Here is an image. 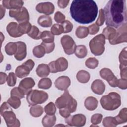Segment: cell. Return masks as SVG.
<instances>
[{
  "mask_svg": "<svg viewBox=\"0 0 127 127\" xmlns=\"http://www.w3.org/2000/svg\"><path fill=\"white\" fill-rule=\"evenodd\" d=\"M30 69L25 65L22 64L18 66L15 69V74L19 78H23L27 76L30 73Z\"/></svg>",
  "mask_w": 127,
  "mask_h": 127,
  "instance_id": "484cf974",
  "label": "cell"
},
{
  "mask_svg": "<svg viewBox=\"0 0 127 127\" xmlns=\"http://www.w3.org/2000/svg\"><path fill=\"white\" fill-rule=\"evenodd\" d=\"M7 103L11 107L15 109L18 108L21 105V101L20 98L14 96H11L8 99Z\"/></svg>",
  "mask_w": 127,
  "mask_h": 127,
  "instance_id": "60d3db41",
  "label": "cell"
},
{
  "mask_svg": "<svg viewBox=\"0 0 127 127\" xmlns=\"http://www.w3.org/2000/svg\"><path fill=\"white\" fill-rule=\"evenodd\" d=\"M54 19L56 22L62 24L65 21V16L60 11H57L54 15Z\"/></svg>",
  "mask_w": 127,
  "mask_h": 127,
  "instance_id": "c3c4849f",
  "label": "cell"
},
{
  "mask_svg": "<svg viewBox=\"0 0 127 127\" xmlns=\"http://www.w3.org/2000/svg\"><path fill=\"white\" fill-rule=\"evenodd\" d=\"M103 10L107 25L118 28L127 23V13L126 0H109Z\"/></svg>",
  "mask_w": 127,
  "mask_h": 127,
  "instance_id": "7a4b0ae2",
  "label": "cell"
},
{
  "mask_svg": "<svg viewBox=\"0 0 127 127\" xmlns=\"http://www.w3.org/2000/svg\"><path fill=\"white\" fill-rule=\"evenodd\" d=\"M18 24L15 22H10L6 26V30L10 36L13 38L21 37L22 34L18 30Z\"/></svg>",
  "mask_w": 127,
  "mask_h": 127,
  "instance_id": "44dd1931",
  "label": "cell"
},
{
  "mask_svg": "<svg viewBox=\"0 0 127 127\" xmlns=\"http://www.w3.org/2000/svg\"><path fill=\"white\" fill-rule=\"evenodd\" d=\"M70 80L68 76H61L55 81V85L59 90H66L70 85Z\"/></svg>",
  "mask_w": 127,
  "mask_h": 127,
  "instance_id": "e0dca14e",
  "label": "cell"
},
{
  "mask_svg": "<svg viewBox=\"0 0 127 127\" xmlns=\"http://www.w3.org/2000/svg\"><path fill=\"white\" fill-rule=\"evenodd\" d=\"M115 119L117 125L126 123L127 122V109L124 108L121 109Z\"/></svg>",
  "mask_w": 127,
  "mask_h": 127,
  "instance_id": "d4e9b609",
  "label": "cell"
},
{
  "mask_svg": "<svg viewBox=\"0 0 127 127\" xmlns=\"http://www.w3.org/2000/svg\"><path fill=\"white\" fill-rule=\"evenodd\" d=\"M51 33L55 35H59L64 32V29L62 24H54L51 28Z\"/></svg>",
  "mask_w": 127,
  "mask_h": 127,
  "instance_id": "b9f144b4",
  "label": "cell"
},
{
  "mask_svg": "<svg viewBox=\"0 0 127 127\" xmlns=\"http://www.w3.org/2000/svg\"><path fill=\"white\" fill-rule=\"evenodd\" d=\"M35 84L34 79L31 77H27L22 79L19 83L18 88L24 94H27Z\"/></svg>",
  "mask_w": 127,
  "mask_h": 127,
  "instance_id": "9a60e30c",
  "label": "cell"
},
{
  "mask_svg": "<svg viewBox=\"0 0 127 127\" xmlns=\"http://www.w3.org/2000/svg\"><path fill=\"white\" fill-rule=\"evenodd\" d=\"M44 110L47 115H54L56 112L55 105L53 102H50L47 105H46L44 108Z\"/></svg>",
  "mask_w": 127,
  "mask_h": 127,
  "instance_id": "7bdbcfd3",
  "label": "cell"
},
{
  "mask_svg": "<svg viewBox=\"0 0 127 127\" xmlns=\"http://www.w3.org/2000/svg\"><path fill=\"white\" fill-rule=\"evenodd\" d=\"M89 34V30L88 27L83 26H78L76 31L75 34L77 38L83 39L86 37Z\"/></svg>",
  "mask_w": 127,
  "mask_h": 127,
  "instance_id": "d6a6232c",
  "label": "cell"
},
{
  "mask_svg": "<svg viewBox=\"0 0 127 127\" xmlns=\"http://www.w3.org/2000/svg\"><path fill=\"white\" fill-rule=\"evenodd\" d=\"M55 104L58 108H67L70 113L74 112L77 108L76 101L73 98L67 90H65L60 97L57 99Z\"/></svg>",
  "mask_w": 127,
  "mask_h": 127,
  "instance_id": "5b68a950",
  "label": "cell"
},
{
  "mask_svg": "<svg viewBox=\"0 0 127 127\" xmlns=\"http://www.w3.org/2000/svg\"><path fill=\"white\" fill-rule=\"evenodd\" d=\"M64 27V33H69L71 31L73 28V25L68 20H65L63 23L61 24Z\"/></svg>",
  "mask_w": 127,
  "mask_h": 127,
  "instance_id": "7dc6e473",
  "label": "cell"
},
{
  "mask_svg": "<svg viewBox=\"0 0 127 127\" xmlns=\"http://www.w3.org/2000/svg\"><path fill=\"white\" fill-rule=\"evenodd\" d=\"M74 53L77 57L82 59L86 56L87 54V50L84 45H78L76 47Z\"/></svg>",
  "mask_w": 127,
  "mask_h": 127,
  "instance_id": "836d02e7",
  "label": "cell"
},
{
  "mask_svg": "<svg viewBox=\"0 0 127 127\" xmlns=\"http://www.w3.org/2000/svg\"><path fill=\"white\" fill-rule=\"evenodd\" d=\"M103 125L105 127H115L118 125L115 117H106L103 119Z\"/></svg>",
  "mask_w": 127,
  "mask_h": 127,
  "instance_id": "f35d334b",
  "label": "cell"
},
{
  "mask_svg": "<svg viewBox=\"0 0 127 127\" xmlns=\"http://www.w3.org/2000/svg\"><path fill=\"white\" fill-rule=\"evenodd\" d=\"M0 14H1V17H0V19H2V17L4 16L5 14V9L4 8V7H2V5H0Z\"/></svg>",
  "mask_w": 127,
  "mask_h": 127,
  "instance_id": "680465c9",
  "label": "cell"
},
{
  "mask_svg": "<svg viewBox=\"0 0 127 127\" xmlns=\"http://www.w3.org/2000/svg\"><path fill=\"white\" fill-rule=\"evenodd\" d=\"M26 95V100L30 106L43 104L49 97L46 92L36 89L31 90Z\"/></svg>",
  "mask_w": 127,
  "mask_h": 127,
  "instance_id": "8992f818",
  "label": "cell"
},
{
  "mask_svg": "<svg viewBox=\"0 0 127 127\" xmlns=\"http://www.w3.org/2000/svg\"><path fill=\"white\" fill-rule=\"evenodd\" d=\"M23 1L22 0H3L2 5L4 7L7 9H18L22 7Z\"/></svg>",
  "mask_w": 127,
  "mask_h": 127,
  "instance_id": "ffe728a7",
  "label": "cell"
},
{
  "mask_svg": "<svg viewBox=\"0 0 127 127\" xmlns=\"http://www.w3.org/2000/svg\"><path fill=\"white\" fill-rule=\"evenodd\" d=\"M36 9L39 13H44L48 15L53 13L55 7L54 4L50 2H41L37 5Z\"/></svg>",
  "mask_w": 127,
  "mask_h": 127,
  "instance_id": "2e32d148",
  "label": "cell"
},
{
  "mask_svg": "<svg viewBox=\"0 0 127 127\" xmlns=\"http://www.w3.org/2000/svg\"><path fill=\"white\" fill-rule=\"evenodd\" d=\"M0 115L4 118L8 127H18L20 121L17 119L15 113L7 102H3L0 107Z\"/></svg>",
  "mask_w": 127,
  "mask_h": 127,
  "instance_id": "277c9868",
  "label": "cell"
},
{
  "mask_svg": "<svg viewBox=\"0 0 127 127\" xmlns=\"http://www.w3.org/2000/svg\"><path fill=\"white\" fill-rule=\"evenodd\" d=\"M103 118V115L101 114H95L93 115L91 118V122L93 125H96L101 123Z\"/></svg>",
  "mask_w": 127,
  "mask_h": 127,
  "instance_id": "bcb514c9",
  "label": "cell"
},
{
  "mask_svg": "<svg viewBox=\"0 0 127 127\" xmlns=\"http://www.w3.org/2000/svg\"><path fill=\"white\" fill-rule=\"evenodd\" d=\"M7 76L5 73L0 72V84H4L5 82V81L7 80Z\"/></svg>",
  "mask_w": 127,
  "mask_h": 127,
  "instance_id": "6f0895ef",
  "label": "cell"
},
{
  "mask_svg": "<svg viewBox=\"0 0 127 127\" xmlns=\"http://www.w3.org/2000/svg\"><path fill=\"white\" fill-rule=\"evenodd\" d=\"M52 19L50 16L41 15L38 19V24L43 27H49L52 24Z\"/></svg>",
  "mask_w": 127,
  "mask_h": 127,
  "instance_id": "4316f807",
  "label": "cell"
},
{
  "mask_svg": "<svg viewBox=\"0 0 127 127\" xmlns=\"http://www.w3.org/2000/svg\"><path fill=\"white\" fill-rule=\"evenodd\" d=\"M32 26L29 21L20 23L18 25V30L22 35L28 34L31 29Z\"/></svg>",
  "mask_w": 127,
  "mask_h": 127,
  "instance_id": "4dcf8cb0",
  "label": "cell"
},
{
  "mask_svg": "<svg viewBox=\"0 0 127 127\" xmlns=\"http://www.w3.org/2000/svg\"><path fill=\"white\" fill-rule=\"evenodd\" d=\"M98 104L97 99L93 97H88L84 101V106L86 109L89 111H93L95 110Z\"/></svg>",
  "mask_w": 127,
  "mask_h": 127,
  "instance_id": "7402d4cb",
  "label": "cell"
},
{
  "mask_svg": "<svg viewBox=\"0 0 127 127\" xmlns=\"http://www.w3.org/2000/svg\"><path fill=\"white\" fill-rule=\"evenodd\" d=\"M50 71L52 73L64 71L68 67V61L64 57H60L56 61L51 62L48 64Z\"/></svg>",
  "mask_w": 127,
  "mask_h": 127,
  "instance_id": "ba28073f",
  "label": "cell"
},
{
  "mask_svg": "<svg viewBox=\"0 0 127 127\" xmlns=\"http://www.w3.org/2000/svg\"><path fill=\"white\" fill-rule=\"evenodd\" d=\"M52 81L49 78H43L38 82V87L43 89H49L52 86Z\"/></svg>",
  "mask_w": 127,
  "mask_h": 127,
  "instance_id": "74e56055",
  "label": "cell"
},
{
  "mask_svg": "<svg viewBox=\"0 0 127 127\" xmlns=\"http://www.w3.org/2000/svg\"><path fill=\"white\" fill-rule=\"evenodd\" d=\"M119 88L122 89H126L127 88V79H118V86Z\"/></svg>",
  "mask_w": 127,
  "mask_h": 127,
  "instance_id": "f5cc1de1",
  "label": "cell"
},
{
  "mask_svg": "<svg viewBox=\"0 0 127 127\" xmlns=\"http://www.w3.org/2000/svg\"><path fill=\"white\" fill-rule=\"evenodd\" d=\"M70 112L67 108L59 109V114L61 116L64 118H67L70 115Z\"/></svg>",
  "mask_w": 127,
  "mask_h": 127,
  "instance_id": "db71d44e",
  "label": "cell"
},
{
  "mask_svg": "<svg viewBox=\"0 0 127 127\" xmlns=\"http://www.w3.org/2000/svg\"><path fill=\"white\" fill-rule=\"evenodd\" d=\"M104 21H105V17H104V10L103 9H100L99 10V16L96 22V24L99 26H102L104 24Z\"/></svg>",
  "mask_w": 127,
  "mask_h": 127,
  "instance_id": "816d5d0a",
  "label": "cell"
},
{
  "mask_svg": "<svg viewBox=\"0 0 127 127\" xmlns=\"http://www.w3.org/2000/svg\"><path fill=\"white\" fill-rule=\"evenodd\" d=\"M56 122V117L54 115H46L42 120V123L45 127H53Z\"/></svg>",
  "mask_w": 127,
  "mask_h": 127,
  "instance_id": "cb8c5ba5",
  "label": "cell"
},
{
  "mask_svg": "<svg viewBox=\"0 0 127 127\" xmlns=\"http://www.w3.org/2000/svg\"><path fill=\"white\" fill-rule=\"evenodd\" d=\"M91 89L94 93L98 95H102L105 91V85L102 80L100 79H96L92 82L91 86Z\"/></svg>",
  "mask_w": 127,
  "mask_h": 127,
  "instance_id": "d6986e66",
  "label": "cell"
},
{
  "mask_svg": "<svg viewBox=\"0 0 127 127\" xmlns=\"http://www.w3.org/2000/svg\"><path fill=\"white\" fill-rule=\"evenodd\" d=\"M101 105L103 109L108 111H113L118 109L121 104L120 95L114 92L102 97L100 100Z\"/></svg>",
  "mask_w": 127,
  "mask_h": 127,
  "instance_id": "3957f363",
  "label": "cell"
},
{
  "mask_svg": "<svg viewBox=\"0 0 127 127\" xmlns=\"http://www.w3.org/2000/svg\"><path fill=\"white\" fill-rule=\"evenodd\" d=\"M85 64L88 68L90 69H95L98 66L99 61L95 58L91 57L86 60Z\"/></svg>",
  "mask_w": 127,
  "mask_h": 127,
  "instance_id": "ab89813d",
  "label": "cell"
},
{
  "mask_svg": "<svg viewBox=\"0 0 127 127\" xmlns=\"http://www.w3.org/2000/svg\"><path fill=\"white\" fill-rule=\"evenodd\" d=\"M16 44L17 50L14 55V58L17 61H22L26 56V45L25 43L21 41L17 42Z\"/></svg>",
  "mask_w": 127,
  "mask_h": 127,
  "instance_id": "ac0fdd59",
  "label": "cell"
},
{
  "mask_svg": "<svg viewBox=\"0 0 127 127\" xmlns=\"http://www.w3.org/2000/svg\"><path fill=\"white\" fill-rule=\"evenodd\" d=\"M69 2V0H59L58 1V5L61 8H65Z\"/></svg>",
  "mask_w": 127,
  "mask_h": 127,
  "instance_id": "9f6ffc18",
  "label": "cell"
},
{
  "mask_svg": "<svg viewBox=\"0 0 127 127\" xmlns=\"http://www.w3.org/2000/svg\"><path fill=\"white\" fill-rule=\"evenodd\" d=\"M11 96H14L18 97L20 99L23 98L24 97V94L20 91L18 87H16L13 88L10 92Z\"/></svg>",
  "mask_w": 127,
  "mask_h": 127,
  "instance_id": "f6af8a7d",
  "label": "cell"
},
{
  "mask_svg": "<svg viewBox=\"0 0 127 127\" xmlns=\"http://www.w3.org/2000/svg\"><path fill=\"white\" fill-rule=\"evenodd\" d=\"M41 39L42 42L45 43H53L54 41V36L51 32L47 30L43 31L41 33Z\"/></svg>",
  "mask_w": 127,
  "mask_h": 127,
  "instance_id": "f546056e",
  "label": "cell"
},
{
  "mask_svg": "<svg viewBox=\"0 0 127 127\" xmlns=\"http://www.w3.org/2000/svg\"><path fill=\"white\" fill-rule=\"evenodd\" d=\"M120 63V75L122 79H127V47H125L121 52L119 56Z\"/></svg>",
  "mask_w": 127,
  "mask_h": 127,
  "instance_id": "7c38bea8",
  "label": "cell"
},
{
  "mask_svg": "<svg viewBox=\"0 0 127 127\" xmlns=\"http://www.w3.org/2000/svg\"><path fill=\"white\" fill-rule=\"evenodd\" d=\"M98 8L93 0H74L70 7L72 18L80 24H88L94 21L98 14Z\"/></svg>",
  "mask_w": 127,
  "mask_h": 127,
  "instance_id": "6da1fadb",
  "label": "cell"
},
{
  "mask_svg": "<svg viewBox=\"0 0 127 127\" xmlns=\"http://www.w3.org/2000/svg\"><path fill=\"white\" fill-rule=\"evenodd\" d=\"M16 82V75L13 72H10L7 78V84L9 86H14Z\"/></svg>",
  "mask_w": 127,
  "mask_h": 127,
  "instance_id": "ee69618b",
  "label": "cell"
},
{
  "mask_svg": "<svg viewBox=\"0 0 127 127\" xmlns=\"http://www.w3.org/2000/svg\"><path fill=\"white\" fill-rule=\"evenodd\" d=\"M41 45L44 47L46 51V53L47 54H49L53 52L55 48V43L54 42L50 43H45L42 42Z\"/></svg>",
  "mask_w": 127,
  "mask_h": 127,
  "instance_id": "681fc988",
  "label": "cell"
},
{
  "mask_svg": "<svg viewBox=\"0 0 127 127\" xmlns=\"http://www.w3.org/2000/svg\"><path fill=\"white\" fill-rule=\"evenodd\" d=\"M41 33L42 32L40 31L39 28L37 26L33 25L32 26L30 31L27 34L28 36H29L30 37L32 38L33 39L39 40L41 39Z\"/></svg>",
  "mask_w": 127,
  "mask_h": 127,
  "instance_id": "d590c367",
  "label": "cell"
},
{
  "mask_svg": "<svg viewBox=\"0 0 127 127\" xmlns=\"http://www.w3.org/2000/svg\"><path fill=\"white\" fill-rule=\"evenodd\" d=\"M89 30V34L90 35H95L97 34L99 31L100 28L96 23L92 24L88 27Z\"/></svg>",
  "mask_w": 127,
  "mask_h": 127,
  "instance_id": "f907efd6",
  "label": "cell"
},
{
  "mask_svg": "<svg viewBox=\"0 0 127 127\" xmlns=\"http://www.w3.org/2000/svg\"><path fill=\"white\" fill-rule=\"evenodd\" d=\"M65 122L70 126L82 127L86 123V117L81 114H77L72 116L70 115L66 118Z\"/></svg>",
  "mask_w": 127,
  "mask_h": 127,
  "instance_id": "5bb4252c",
  "label": "cell"
},
{
  "mask_svg": "<svg viewBox=\"0 0 127 127\" xmlns=\"http://www.w3.org/2000/svg\"><path fill=\"white\" fill-rule=\"evenodd\" d=\"M17 50V45L16 42H9L5 46V51L6 53L9 56L15 55Z\"/></svg>",
  "mask_w": 127,
  "mask_h": 127,
  "instance_id": "e575fe53",
  "label": "cell"
},
{
  "mask_svg": "<svg viewBox=\"0 0 127 127\" xmlns=\"http://www.w3.org/2000/svg\"><path fill=\"white\" fill-rule=\"evenodd\" d=\"M105 38L100 34L94 37L89 42V47L91 53L95 56H100L104 52Z\"/></svg>",
  "mask_w": 127,
  "mask_h": 127,
  "instance_id": "52a82bcc",
  "label": "cell"
},
{
  "mask_svg": "<svg viewBox=\"0 0 127 127\" xmlns=\"http://www.w3.org/2000/svg\"><path fill=\"white\" fill-rule=\"evenodd\" d=\"M33 53L34 56H35L36 57L38 58H41L45 55L46 53V51L44 47L42 45H40L35 46L33 48Z\"/></svg>",
  "mask_w": 127,
  "mask_h": 127,
  "instance_id": "8d00e7d4",
  "label": "cell"
},
{
  "mask_svg": "<svg viewBox=\"0 0 127 127\" xmlns=\"http://www.w3.org/2000/svg\"><path fill=\"white\" fill-rule=\"evenodd\" d=\"M36 71L37 75L40 77H47L50 72L49 66L44 64H40L38 66Z\"/></svg>",
  "mask_w": 127,
  "mask_h": 127,
  "instance_id": "603a6c76",
  "label": "cell"
},
{
  "mask_svg": "<svg viewBox=\"0 0 127 127\" xmlns=\"http://www.w3.org/2000/svg\"><path fill=\"white\" fill-rule=\"evenodd\" d=\"M114 37L109 41L111 45H116L127 42V23L117 28Z\"/></svg>",
  "mask_w": 127,
  "mask_h": 127,
  "instance_id": "9c48e42d",
  "label": "cell"
},
{
  "mask_svg": "<svg viewBox=\"0 0 127 127\" xmlns=\"http://www.w3.org/2000/svg\"><path fill=\"white\" fill-rule=\"evenodd\" d=\"M116 32V30L113 27L108 26L105 27L102 32V34L104 35L105 38L111 41L113 39Z\"/></svg>",
  "mask_w": 127,
  "mask_h": 127,
  "instance_id": "f1b7e54d",
  "label": "cell"
},
{
  "mask_svg": "<svg viewBox=\"0 0 127 127\" xmlns=\"http://www.w3.org/2000/svg\"><path fill=\"white\" fill-rule=\"evenodd\" d=\"M22 64H23V65H25L26 67H27L31 71L34 67L35 63L33 60H32L31 59H29V60H27L26 61H25V62H24Z\"/></svg>",
  "mask_w": 127,
  "mask_h": 127,
  "instance_id": "11a10c76",
  "label": "cell"
},
{
  "mask_svg": "<svg viewBox=\"0 0 127 127\" xmlns=\"http://www.w3.org/2000/svg\"><path fill=\"white\" fill-rule=\"evenodd\" d=\"M9 15L11 17L15 18L19 23L28 21L29 19L28 11L25 7L18 9H11L9 11Z\"/></svg>",
  "mask_w": 127,
  "mask_h": 127,
  "instance_id": "30bf717a",
  "label": "cell"
},
{
  "mask_svg": "<svg viewBox=\"0 0 127 127\" xmlns=\"http://www.w3.org/2000/svg\"><path fill=\"white\" fill-rule=\"evenodd\" d=\"M100 74L101 77L106 80L111 86L113 87H117L118 79L111 69L107 68H102L100 71Z\"/></svg>",
  "mask_w": 127,
  "mask_h": 127,
  "instance_id": "4fadbf2b",
  "label": "cell"
},
{
  "mask_svg": "<svg viewBox=\"0 0 127 127\" xmlns=\"http://www.w3.org/2000/svg\"><path fill=\"white\" fill-rule=\"evenodd\" d=\"M90 75L89 72L83 70L79 71L76 74V78L77 80L79 82L82 83L88 82L90 79Z\"/></svg>",
  "mask_w": 127,
  "mask_h": 127,
  "instance_id": "83f0119b",
  "label": "cell"
},
{
  "mask_svg": "<svg viewBox=\"0 0 127 127\" xmlns=\"http://www.w3.org/2000/svg\"><path fill=\"white\" fill-rule=\"evenodd\" d=\"M61 43L65 53L68 55L74 53L76 46L73 39L69 35H64L61 39Z\"/></svg>",
  "mask_w": 127,
  "mask_h": 127,
  "instance_id": "8fae6325",
  "label": "cell"
},
{
  "mask_svg": "<svg viewBox=\"0 0 127 127\" xmlns=\"http://www.w3.org/2000/svg\"><path fill=\"white\" fill-rule=\"evenodd\" d=\"M44 112L43 108L40 105L32 106L30 109V115L34 117H39L41 116Z\"/></svg>",
  "mask_w": 127,
  "mask_h": 127,
  "instance_id": "1f68e13d",
  "label": "cell"
}]
</instances>
